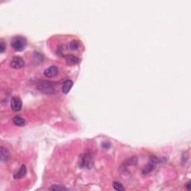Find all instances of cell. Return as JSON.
<instances>
[{"label":"cell","instance_id":"obj_13","mask_svg":"<svg viewBox=\"0 0 191 191\" xmlns=\"http://www.w3.org/2000/svg\"><path fill=\"white\" fill-rule=\"evenodd\" d=\"M153 168H154V165L152 164H147L144 167L142 172H143V175H147V174L150 173L152 171Z\"/></svg>","mask_w":191,"mask_h":191},{"label":"cell","instance_id":"obj_2","mask_svg":"<svg viewBox=\"0 0 191 191\" xmlns=\"http://www.w3.org/2000/svg\"><path fill=\"white\" fill-rule=\"evenodd\" d=\"M37 89L44 93H53L55 90V83L51 82V81H42L41 82L37 84Z\"/></svg>","mask_w":191,"mask_h":191},{"label":"cell","instance_id":"obj_1","mask_svg":"<svg viewBox=\"0 0 191 191\" xmlns=\"http://www.w3.org/2000/svg\"><path fill=\"white\" fill-rule=\"evenodd\" d=\"M27 46V40L22 36H17L11 40V46L16 52H22Z\"/></svg>","mask_w":191,"mask_h":191},{"label":"cell","instance_id":"obj_9","mask_svg":"<svg viewBox=\"0 0 191 191\" xmlns=\"http://www.w3.org/2000/svg\"><path fill=\"white\" fill-rule=\"evenodd\" d=\"M0 152H1V161L2 162H6L8 161V158H9V152L3 146L0 147Z\"/></svg>","mask_w":191,"mask_h":191},{"label":"cell","instance_id":"obj_14","mask_svg":"<svg viewBox=\"0 0 191 191\" xmlns=\"http://www.w3.org/2000/svg\"><path fill=\"white\" fill-rule=\"evenodd\" d=\"M80 46V43L78 40H73L69 43V49L71 50H77Z\"/></svg>","mask_w":191,"mask_h":191},{"label":"cell","instance_id":"obj_11","mask_svg":"<svg viewBox=\"0 0 191 191\" xmlns=\"http://www.w3.org/2000/svg\"><path fill=\"white\" fill-rule=\"evenodd\" d=\"M33 60H34L35 63L39 64V63L43 62V55L40 52H34V55H33Z\"/></svg>","mask_w":191,"mask_h":191},{"label":"cell","instance_id":"obj_6","mask_svg":"<svg viewBox=\"0 0 191 191\" xmlns=\"http://www.w3.org/2000/svg\"><path fill=\"white\" fill-rule=\"evenodd\" d=\"M44 75L47 78H52L55 77L58 74V69L55 66H51L50 67L44 70Z\"/></svg>","mask_w":191,"mask_h":191},{"label":"cell","instance_id":"obj_15","mask_svg":"<svg viewBox=\"0 0 191 191\" xmlns=\"http://www.w3.org/2000/svg\"><path fill=\"white\" fill-rule=\"evenodd\" d=\"M137 163H138V158L136 157H132V158H128V160H126V161H125V164L131 166V165L137 164Z\"/></svg>","mask_w":191,"mask_h":191},{"label":"cell","instance_id":"obj_7","mask_svg":"<svg viewBox=\"0 0 191 191\" xmlns=\"http://www.w3.org/2000/svg\"><path fill=\"white\" fill-rule=\"evenodd\" d=\"M73 82L71 80H67L66 81H64L62 85V92H63L64 94L68 93L69 91H70L71 88L73 87Z\"/></svg>","mask_w":191,"mask_h":191},{"label":"cell","instance_id":"obj_3","mask_svg":"<svg viewBox=\"0 0 191 191\" xmlns=\"http://www.w3.org/2000/svg\"><path fill=\"white\" fill-rule=\"evenodd\" d=\"M80 163L81 167H87L88 169L92 168V166L93 165V157L90 153H85L81 157Z\"/></svg>","mask_w":191,"mask_h":191},{"label":"cell","instance_id":"obj_5","mask_svg":"<svg viewBox=\"0 0 191 191\" xmlns=\"http://www.w3.org/2000/svg\"><path fill=\"white\" fill-rule=\"evenodd\" d=\"M22 106H23V102H22L21 100L19 97H13L11 100V108L13 111H19L22 109Z\"/></svg>","mask_w":191,"mask_h":191},{"label":"cell","instance_id":"obj_4","mask_svg":"<svg viewBox=\"0 0 191 191\" xmlns=\"http://www.w3.org/2000/svg\"><path fill=\"white\" fill-rule=\"evenodd\" d=\"M10 66L13 68V69H21L25 66V62L23 61V59L21 57L19 56H15L12 58L11 63H10Z\"/></svg>","mask_w":191,"mask_h":191},{"label":"cell","instance_id":"obj_8","mask_svg":"<svg viewBox=\"0 0 191 191\" xmlns=\"http://www.w3.org/2000/svg\"><path fill=\"white\" fill-rule=\"evenodd\" d=\"M26 172H27L26 166H25V165H23V166H21V168L19 169V171L14 174L13 177H14L15 179H19V178H23V177L26 175Z\"/></svg>","mask_w":191,"mask_h":191},{"label":"cell","instance_id":"obj_20","mask_svg":"<svg viewBox=\"0 0 191 191\" xmlns=\"http://www.w3.org/2000/svg\"><path fill=\"white\" fill-rule=\"evenodd\" d=\"M190 187H191L190 182H188L187 184H186V187H187V189L188 190H190V188H191Z\"/></svg>","mask_w":191,"mask_h":191},{"label":"cell","instance_id":"obj_10","mask_svg":"<svg viewBox=\"0 0 191 191\" xmlns=\"http://www.w3.org/2000/svg\"><path fill=\"white\" fill-rule=\"evenodd\" d=\"M66 61L69 65H75L78 62V58L74 55H67L65 57Z\"/></svg>","mask_w":191,"mask_h":191},{"label":"cell","instance_id":"obj_19","mask_svg":"<svg viewBox=\"0 0 191 191\" xmlns=\"http://www.w3.org/2000/svg\"><path fill=\"white\" fill-rule=\"evenodd\" d=\"M102 148H103L104 149H109V148H110V146H111V144H110V143L104 142V143H102Z\"/></svg>","mask_w":191,"mask_h":191},{"label":"cell","instance_id":"obj_12","mask_svg":"<svg viewBox=\"0 0 191 191\" xmlns=\"http://www.w3.org/2000/svg\"><path fill=\"white\" fill-rule=\"evenodd\" d=\"M13 122L17 126H23L25 125V120L19 116H16L13 118Z\"/></svg>","mask_w":191,"mask_h":191},{"label":"cell","instance_id":"obj_17","mask_svg":"<svg viewBox=\"0 0 191 191\" xmlns=\"http://www.w3.org/2000/svg\"><path fill=\"white\" fill-rule=\"evenodd\" d=\"M113 187L116 190L121 191V190H124L125 188L123 187V186L122 185V184L119 183V182H114L113 183Z\"/></svg>","mask_w":191,"mask_h":191},{"label":"cell","instance_id":"obj_16","mask_svg":"<svg viewBox=\"0 0 191 191\" xmlns=\"http://www.w3.org/2000/svg\"><path fill=\"white\" fill-rule=\"evenodd\" d=\"M49 190H67V188L63 186H60L57 185V184H55V185H52V187H50L49 188Z\"/></svg>","mask_w":191,"mask_h":191},{"label":"cell","instance_id":"obj_18","mask_svg":"<svg viewBox=\"0 0 191 191\" xmlns=\"http://www.w3.org/2000/svg\"><path fill=\"white\" fill-rule=\"evenodd\" d=\"M5 49H6V45L5 44L4 41L1 40V42H0V52H1V53H3V52H5Z\"/></svg>","mask_w":191,"mask_h":191}]
</instances>
